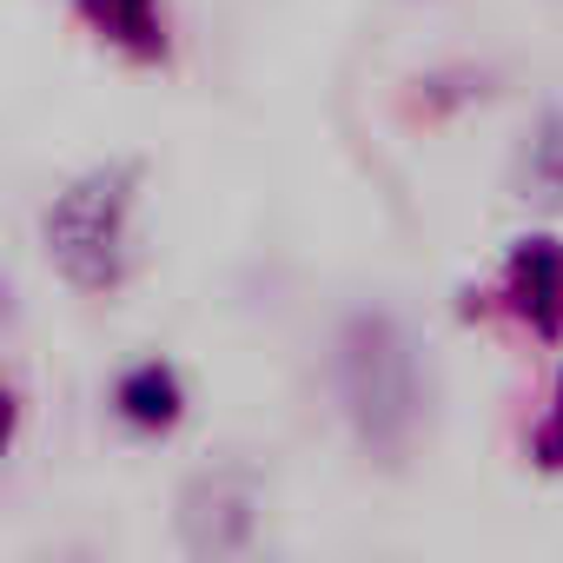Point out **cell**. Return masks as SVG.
Wrapping results in <instances>:
<instances>
[{
    "label": "cell",
    "instance_id": "obj_1",
    "mask_svg": "<svg viewBox=\"0 0 563 563\" xmlns=\"http://www.w3.org/2000/svg\"><path fill=\"white\" fill-rule=\"evenodd\" d=\"M332 378H339V405H345L352 438L378 464L398 471L418 451V431H424V411H431V372H424V352H418L411 325L385 306L352 312L339 325Z\"/></svg>",
    "mask_w": 563,
    "mask_h": 563
},
{
    "label": "cell",
    "instance_id": "obj_2",
    "mask_svg": "<svg viewBox=\"0 0 563 563\" xmlns=\"http://www.w3.org/2000/svg\"><path fill=\"white\" fill-rule=\"evenodd\" d=\"M146 186V159L120 153L87 166L80 179H67L54 192V206L41 212V245L54 258V272L67 278L74 292L107 299L126 286L133 272V206Z\"/></svg>",
    "mask_w": 563,
    "mask_h": 563
},
{
    "label": "cell",
    "instance_id": "obj_3",
    "mask_svg": "<svg viewBox=\"0 0 563 563\" xmlns=\"http://www.w3.org/2000/svg\"><path fill=\"white\" fill-rule=\"evenodd\" d=\"M258 510H265L258 464H239V457L206 464L179 490V543L192 556H239L258 537Z\"/></svg>",
    "mask_w": 563,
    "mask_h": 563
},
{
    "label": "cell",
    "instance_id": "obj_4",
    "mask_svg": "<svg viewBox=\"0 0 563 563\" xmlns=\"http://www.w3.org/2000/svg\"><path fill=\"white\" fill-rule=\"evenodd\" d=\"M504 312L537 339L563 345V239L523 232L504 258Z\"/></svg>",
    "mask_w": 563,
    "mask_h": 563
},
{
    "label": "cell",
    "instance_id": "obj_5",
    "mask_svg": "<svg viewBox=\"0 0 563 563\" xmlns=\"http://www.w3.org/2000/svg\"><path fill=\"white\" fill-rule=\"evenodd\" d=\"M113 411H120L133 431L166 438V431L186 418V378H179L166 358H140V365L120 372V385H113Z\"/></svg>",
    "mask_w": 563,
    "mask_h": 563
},
{
    "label": "cell",
    "instance_id": "obj_6",
    "mask_svg": "<svg viewBox=\"0 0 563 563\" xmlns=\"http://www.w3.org/2000/svg\"><path fill=\"white\" fill-rule=\"evenodd\" d=\"M80 8V21L107 41V47H120L126 60H140V67H153V60H166V8L159 0H74Z\"/></svg>",
    "mask_w": 563,
    "mask_h": 563
},
{
    "label": "cell",
    "instance_id": "obj_7",
    "mask_svg": "<svg viewBox=\"0 0 563 563\" xmlns=\"http://www.w3.org/2000/svg\"><path fill=\"white\" fill-rule=\"evenodd\" d=\"M517 192L543 212H563V107H550L530 126V140L517 153Z\"/></svg>",
    "mask_w": 563,
    "mask_h": 563
},
{
    "label": "cell",
    "instance_id": "obj_8",
    "mask_svg": "<svg viewBox=\"0 0 563 563\" xmlns=\"http://www.w3.org/2000/svg\"><path fill=\"white\" fill-rule=\"evenodd\" d=\"M530 457H537L543 471H563V378H556V405H550V418L530 431Z\"/></svg>",
    "mask_w": 563,
    "mask_h": 563
},
{
    "label": "cell",
    "instance_id": "obj_9",
    "mask_svg": "<svg viewBox=\"0 0 563 563\" xmlns=\"http://www.w3.org/2000/svg\"><path fill=\"white\" fill-rule=\"evenodd\" d=\"M14 431H21V398H14L8 385H0V457L14 451Z\"/></svg>",
    "mask_w": 563,
    "mask_h": 563
}]
</instances>
